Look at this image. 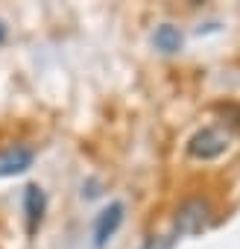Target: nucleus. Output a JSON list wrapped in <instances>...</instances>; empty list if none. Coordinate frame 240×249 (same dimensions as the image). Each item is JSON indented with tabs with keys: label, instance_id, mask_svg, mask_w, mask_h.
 Segmentation results:
<instances>
[{
	"label": "nucleus",
	"instance_id": "nucleus-4",
	"mask_svg": "<svg viewBox=\"0 0 240 249\" xmlns=\"http://www.w3.org/2000/svg\"><path fill=\"white\" fill-rule=\"evenodd\" d=\"M35 161V150L30 144H12L0 150V179H9V176H21L33 167Z\"/></svg>",
	"mask_w": 240,
	"mask_h": 249
},
{
	"label": "nucleus",
	"instance_id": "nucleus-6",
	"mask_svg": "<svg viewBox=\"0 0 240 249\" xmlns=\"http://www.w3.org/2000/svg\"><path fill=\"white\" fill-rule=\"evenodd\" d=\"M153 47H155L158 53H164V56H176V53L185 47V36H182V30L173 27V24H161V27H155V33H153Z\"/></svg>",
	"mask_w": 240,
	"mask_h": 249
},
{
	"label": "nucleus",
	"instance_id": "nucleus-3",
	"mask_svg": "<svg viewBox=\"0 0 240 249\" xmlns=\"http://www.w3.org/2000/svg\"><path fill=\"white\" fill-rule=\"evenodd\" d=\"M123 220H126V205L120 202V199L108 202V205L97 214V220H94V231H91V234H94V246H97V249H105L108 240L120 231Z\"/></svg>",
	"mask_w": 240,
	"mask_h": 249
},
{
	"label": "nucleus",
	"instance_id": "nucleus-1",
	"mask_svg": "<svg viewBox=\"0 0 240 249\" xmlns=\"http://www.w3.org/2000/svg\"><path fill=\"white\" fill-rule=\"evenodd\" d=\"M214 220V205L211 199L205 196H188L179 208H176V217H173V231L182 234V237H196L202 234Z\"/></svg>",
	"mask_w": 240,
	"mask_h": 249
},
{
	"label": "nucleus",
	"instance_id": "nucleus-5",
	"mask_svg": "<svg viewBox=\"0 0 240 249\" xmlns=\"http://www.w3.org/2000/svg\"><path fill=\"white\" fill-rule=\"evenodd\" d=\"M47 214V194L41 185H27L24 188V217H27V231L35 234V229L44 223Z\"/></svg>",
	"mask_w": 240,
	"mask_h": 249
},
{
	"label": "nucleus",
	"instance_id": "nucleus-7",
	"mask_svg": "<svg viewBox=\"0 0 240 249\" xmlns=\"http://www.w3.org/2000/svg\"><path fill=\"white\" fill-rule=\"evenodd\" d=\"M6 36H9V33H6V27H3V24H0V44H3V41H6Z\"/></svg>",
	"mask_w": 240,
	"mask_h": 249
},
{
	"label": "nucleus",
	"instance_id": "nucleus-2",
	"mask_svg": "<svg viewBox=\"0 0 240 249\" xmlns=\"http://www.w3.org/2000/svg\"><path fill=\"white\" fill-rule=\"evenodd\" d=\"M228 144H231L228 132H223L220 126H205V129H199L196 135H190V141H188V156L196 159V161H214V159H220V156L228 150Z\"/></svg>",
	"mask_w": 240,
	"mask_h": 249
}]
</instances>
